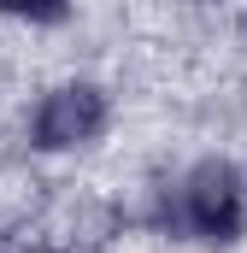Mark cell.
<instances>
[{"label":"cell","mask_w":247,"mask_h":253,"mask_svg":"<svg viewBox=\"0 0 247 253\" xmlns=\"http://www.w3.org/2000/svg\"><path fill=\"white\" fill-rule=\"evenodd\" d=\"M6 12H18V18H36V24H53L65 12V0H0Z\"/></svg>","instance_id":"obj_3"},{"label":"cell","mask_w":247,"mask_h":253,"mask_svg":"<svg viewBox=\"0 0 247 253\" xmlns=\"http://www.w3.org/2000/svg\"><path fill=\"white\" fill-rule=\"evenodd\" d=\"M106 129V94L88 88V83H71V88H53L36 112V147L59 153V147H82Z\"/></svg>","instance_id":"obj_2"},{"label":"cell","mask_w":247,"mask_h":253,"mask_svg":"<svg viewBox=\"0 0 247 253\" xmlns=\"http://www.w3.org/2000/svg\"><path fill=\"white\" fill-rule=\"evenodd\" d=\"M183 218L194 236H206V242H230V236H242V177H236V165H224V159H206V165H194V177L183 183Z\"/></svg>","instance_id":"obj_1"}]
</instances>
